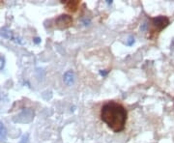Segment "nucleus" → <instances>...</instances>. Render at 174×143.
<instances>
[{
    "mask_svg": "<svg viewBox=\"0 0 174 143\" xmlns=\"http://www.w3.org/2000/svg\"><path fill=\"white\" fill-rule=\"evenodd\" d=\"M101 118L110 130L114 132H119L125 129L127 111L124 106L119 104L108 103L102 107Z\"/></svg>",
    "mask_w": 174,
    "mask_h": 143,
    "instance_id": "1",
    "label": "nucleus"
},
{
    "mask_svg": "<svg viewBox=\"0 0 174 143\" xmlns=\"http://www.w3.org/2000/svg\"><path fill=\"white\" fill-rule=\"evenodd\" d=\"M73 23V18L69 15H61L55 19V24L58 28H68Z\"/></svg>",
    "mask_w": 174,
    "mask_h": 143,
    "instance_id": "2",
    "label": "nucleus"
},
{
    "mask_svg": "<svg viewBox=\"0 0 174 143\" xmlns=\"http://www.w3.org/2000/svg\"><path fill=\"white\" fill-rule=\"evenodd\" d=\"M33 118H34V111L31 108H25L22 113L17 116V122L28 123V122H31Z\"/></svg>",
    "mask_w": 174,
    "mask_h": 143,
    "instance_id": "3",
    "label": "nucleus"
},
{
    "mask_svg": "<svg viewBox=\"0 0 174 143\" xmlns=\"http://www.w3.org/2000/svg\"><path fill=\"white\" fill-rule=\"evenodd\" d=\"M153 24L155 27H157L158 30H162L169 24V20L166 17H157L152 19Z\"/></svg>",
    "mask_w": 174,
    "mask_h": 143,
    "instance_id": "4",
    "label": "nucleus"
},
{
    "mask_svg": "<svg viewBox=\"0 0 174 143\" xmlns=\"http://www.w3.org/2000/svg\"><path fill=\"white\" fill-rule=\"evenodd\" d=\"M63 80H64V82L71 86V85H73L75 83V80H76V76H75V73L73 71H68L66 72V73L64 74L63 76Z\"/></svg>",
    "mask_w": 174,
    "mask_h": 143,
    "instance_id": "5",
    "label": "nucleus"
},
{
    "mask_svg": "<svg viewBox=\"0 0 174 143\" xmlns=\"http://www.w3.org/2000/svg\"><path fill=\"white\" fill-rule=\"evenodd\" d=\"M1 34L4 38H7V39H9V40H13V41H15L16 43H19V44H22V41H20V39H18V38H16L14 35H13V33L11 32V31H9V30H1Z\"/></svg>",
    "mask_w": 174,
    "mask_h": 143,
    "instance_id": "6",
    "label": "nucleus"
},
{
    "mask_svg": "<svg viewBox=\"0 0 174 143\" xmlns=\"http://www.w3.org/2000/svg\"><path fill=\"white\" fill-rule=\"evenodd\" d=\"M66 4V7L67 9L69 10V11H73L75 12L76 10L77 9V6H78V1H68L65 3Z\"/></svg>",
    "mask_w": 174,
    "mask_h": 143,
    "instance_id": "7",
    "label": "nucleus"
},
{
    "mask_svg": "<svg viewBox=\"0 0 174 143\" xmlns=\"http://www.w3.org/2000/svg\"><path fill=\"white\" fill-rule=\"evenodd\" d=\"M7 136V130L5 128V126L0 122V141L5 140Z\"/></svg>",
    "mask_w": 174,
    "mask_h": 143,
    "instance_id": "8",
    "label": "nucleus"
},
{
    "mask_svg": "<svg viewBox=\"0 0 174 143\" xmlns=\"http://www.w3.org/2000/svg\"><path fill=\"white\" fill-rule=\"evenodd\" d=\"M18 143H29V135L28 134L24 135L22 138H20Z\"/></svg>",
    "mask_w": 174,
    "mask_h": 143,
    "instance_id": "9",
    "label": "nucleus"
},
{
    "mask_svg": "<svg viewBox=\"0 0 174 143\" xmlns=\"http://www.w3.org/2000/svg\"><path fill=\"white\" fill-rule=\"evenodd\" d=\"M135 44V38L134 37H130L129 40L127 41V45L128 46H132V45H134Z\"/></svg>",
    "mask_w": 174,
    "mask_h": 143,
    "instance_id": "10",
    "label": "nucleus"
},
{
    "mask_svg": "<svg viewBox=\"0 0 174 143\" xmlns=\"http://www.w3.org/2000/svg\"><path fill=\"white\" fill-rule=\"evenodd\" d=\"M4 67V60L2 58H0V70H2Z\"/></svg>",
    "mask_w": 174,
    "mask_h": 143,
    "instance_id": "11",
    "label": "nucleus"
},
{
    "mask_svg": "<svg viewBox=\"0 0 174 143\" xmlns=\"http://www.w3.org/2000/svg\"><path fill=\"white\" fill-rule=\"evenodd\" d=\"M40 42H41V40H40L39 38H36V39H35V43H36V44H39Z\"/></svg>",
    "mask_w": 174,
    "mask_h": 143,
    "instance_id": "12",
    "label": "nucleus"
}]
</instances>
